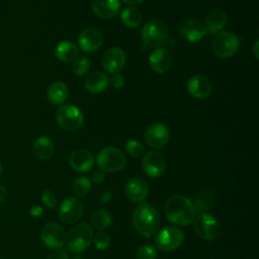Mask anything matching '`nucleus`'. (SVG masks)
<instances>
[{"mask_svg": "<svg viewBox=\"0 0 259 259\" xmlns=\"http://www.w3.org/2000/svg\"><path fill=\"white\" fill-rule=\"evenodd\" d=\"M47 259H69L68 255L62 251V250H56V251H53Z\"/></svg>", "mask_w": 259, "mask_h": 259, "instance_id": "4c0bfd02", "label": "nucleus"}, {"mask_svg": "<svg viewBox=\"0 0 259 259\" xmlns=\"http://www.w3.org/2000/svg\"><path fill=\"white\" fill-rule=\"evenodd\" d=\"M146 144L153 149L164 148L170 138L169 130L164 123H153L149 125L145 132Z\"/></svg>", "mask_w": 259, "mask_h": 259, "instance_id": "f8f14e48", "label": "nucleus"}, {"mask_svg": "<svg viewBox=\"0 0 259 259\" xmlns=\"http://www.w3.org/2000/svg\"><path fill=\"white\" fill-rule=\"evenodd\" d=\"M215 203V196L211 189L203 188L199 192H197L194 199V207L195 210L200 212H205L212 208Z\"/></svg>", "mask_w": 259, "mask_h": 259, "instance_id": "393cba45", "label": "nucleus"}, {"mask_svg": "<svg viewBox=\"0 0 259 259\" xmlns=\"http://www.w3.org/2000/svg\"><path fill=\"white\" fill-rule=\"evenodd\" d=\"M56 120L63 130L73 132L82 125L83 114L77 106L65 104L58 108L56 112Z\"/></svg>", "mask_w": 259, "mask_h": 259, "instance_id": "0eeeda50", "label": "nucleus"}, {"mask_svg": "<svg viewBox=\"0 0 259 259\" xmlns=\"http://www.w3.org/2000/svg\"><path fill=\"white\" fill-rule=\"evenodd\" d=\"M41 200L49 208H54L58 202L55 193L50 189H45L41 192Z\"/></svg>", "mask_w": 259, "mask_h": 259, "instance_id": "f704fd0d", "label": "nucleus"}, {"mask_svg": "<svg viewBox=\"0 0 259 259\" xmlns=\"http://www.w3.org/2000/svg\"><path fill=\"white\" fill-rule=\"evenodd\" d=\"M1 174H2V163L0 161V176H1Z\"/></svg>", "mask_w": 259, "mask_h": 259, "instance_id": "c03bdc74", "label": "nucleus"}, {"mask_svg": "<svg viewBox=\"0 0 259 259\" xmlns=\"http://www.w3.org/2000/svg\"><path fill=\"white\" fill-rule=\"evenodd\" d=\"M132 222L135 230L141 236L151 238L160 226V215L153 205L141 203L135 208Z\"/></svg>", "mask_w": 259, "mask_h": 259, "instance_id": "f03ea898", "label": "nucleus"}, {"mask_svg": "<svg viewBox=\"0 0 259 259\" xmlns=\"http://www.w3.org/2000/svg\"><path fill=\"white\" fill-rule=\"evenodd\" d=\"M69 163L75 171L87 172L91 170L94 165V157L85 149H77L71 153Z\"/></svg>", "mask_w": 259, "mask_h": 259, "instance_id": "a211bd4d", "label": "nucleus"}, {"mask_svg": "<svg viewBox=\"0 0 259 259\" xmlns=\"http://www.w3.org/2000/svg\"><path fill=\"white\" fill-rule=\"evenodd\" d=\"M164 211L167 220L176 226L189 225L196 214L193 202L183 195L171 196L165 203Z\"/></svg>", "mask_w": 259, "mask_h": 259, "instance_id": "f257e3e1", "label": "nucleus"}, {"mask_svg": "<svg viewBox=\"0 0 259 259\" xmlns=\"http://www.w3.org/2000/svg\"><path fill=\"white\" fill-rule=\"evenodd\" d=\"M55 55L61 62H72L78 56V48L72 41L63 40L56 46Z\"/></svg>", "mask_w": 259, "mask_h": 259, "instance_id": "a878e982", "label": "nucleus"}, {"mask_svg": "<svg viewBox=\"0 0 259 259\" xmlns=\"http://www.w3.org/2000/svg\"><path fill=\"white\" fill-rule=\"evenodd\" d=\"M73 259H83V258H81L79 256H76V257H73Z\"/></svg>", "mask_w": 259, "mask_h": 259, "instance_id": "a18cd8bd", "label": "nucleus"}, {"mask_svg": "<svg viewBox=\"0 0 259 259\" xmlns=\"http://www.w3.org/2000/svg\"><path fill=\"white\" fill-rule=\"evenodd\" d=\"M145 173L152 178L161 177L166 169V161L164 156L157 151L148 152L142 162Z\"/></svg>", "mask_w": 259, "mask_h": 259, "instance_id": "4468645a", "label": "nucleus"}, {"mask_svg": "<svg viewBox=\"0 0 259 259\" xmlns=\"http://www.w3.org/2000/svg\"><path fill=\"white\" fill-rule=\"evenodd\" d=\"M104 36L100 29L96 27L85 28L78 37L80 49L88 54L96 52L103 44Z\"/></svg>", "mask_w": 259, "mask_h": 259, "instance_id": "ddd939ff", "label": "nucleus"}, {"mask_svg": "<svg viewBox=\"0 0 259 259\" xmlns=\"http://www.w3.org/2000/svg\"><path fill=\"white\" fill-rule=\"evenodd\" d=\"M65 230L56 223L46 224L40 231V238L42 243L53 249L61 248L66 243Z\"/></svg>", "mask_w": 259, "mask_h": 259, "instance_id": "9b49d317", "label": "nucleus"}, {"mask_svg": "<svg viewBox=\"0 0 259 259\" xmlns=\"http://www.w3.org/2000/svg\"><path fill=\"white\" fill-rule=\"evenodd\" d=\"M125 4H128V5H136V4H140L142 3L144 0H122Z\"/></svg>", "mask_w": 259, "mask_h": 259, "instance_id": "79ce46f5", "label": "nucleus"}, {"mask_svg": "<svg viewBox=\"0 0 259 259\" xmlns=\"http://www.w3.org/2000/svg\"><path fill=\"white\" fill-rule=\"evenodd\" d=\"M83 213L84 205L75 197L64 199L59 207V218L61 222L66 225L75 224L82 218Z\"/></svg>", "mask_w": 259, "mask_h": 259, "instance_id": "9d476101", "label": "nucleus"}, {"mask_svg": "<svg viewBox=\"0 0 259 259\" xmlns=\"http://www.w3.org/2000/svg\"><path fill=\"white\" fill-rule=\"evenodd\" d=\"M120 19L127 27L136 28L140 25L142 21V14L137 8L128 6L122 9L120 13Z\"/></svg>", "mask_w": 259, "mask_h": 259, "instance_id": "cd10ccee", "label": "nucleus"}, {"mask_svg": "<svg viewBox=\"0 0 259 259\" xmlns=\"http://www.w3.org/2000/svg\"><path fill=\"white\" fill-rule=\"evenodd\" d=\"M137 259H156L157 250L152 245H142L136 253Z\"/></svg>", "mask_w": 259, "mask_h": 259, "instance_id": "72a5a7b5", "label": "nucleus"}, {"mask_svg": "<svg viewBox=\"0 0 259 259\" xmlns=\"http://www.w3.org/2000/svg\"><path fill=\"white\" fill-rule=\"evenodd\" d=\"M193 229L199 238L206 241H212L220 235V224L218 220L206 212H200L194 218Z\"/></svg>", "mask_w": 259, "mask_h": 259, "instance_id": "6e6552de", "label": "nucleus"}, {"mask_svg": "<svg viewBox=\"0 0 259 259\" xmlns=\"http://www.w3.org/2000/svg\"><path fill=\"white\" fill-rule=\"evenodd\" d=\"M93 243L95 245V247L99 250H105L108 248L109 244H110V239L108 237V235L103 232L102 230H99L96 232L95 235H93Z\"/></svg>", "mask_w": 259, "mask_h": 259, "instance_id": "2f4dec72", "label": "nucleus"}, {"mask_svg": "<svg viewBox=\"0 0 259 259\" xmlns=\"http://www.w3.org/2000/svg\"><path fill=\"white\" fill-rule=\"evenodd\" d=\"M240 46L239 37L230 31H221L215 34L212 39L211 48L215 56L227 59L234 56Z\"/></svg>", "mask_w": 259, "mask_h": 259, "instance_id": "423d86ee", "label": "nucleus"}, {"mask_svg": "<svg viewBox=\"0 0 259 259\" xmlns=\"http://www.w3.org/2000/svg\"><path fill=\"white\" fill-rule=\"evenodd\" d=\"M151 68L157 73H165L171 66L172 56L171 53L165 48L155 50L149 58Z\"/></svg>", "mask_w": 259, "mask_h": 259, "instance_id": "412c9836", "label": "nucleus"}, {"mask_svg": "<svg viewBox=\"0 0 259 259\" xmlns=\"http://www.w3.org/2000/svg\"><path fill=\"white\" fill-rule=\"evenodd\" d=\"M91 7L95 15L104 19H110L118 14L120 0H92Z\"/></svg>", "mask_w": 259, "mask_h": 259, "instance_id": "6ab92c4d", "label": "nucleus"}, {"mask_svg": "<svg viewBox=\"0 0 259 259\" xmlns=\"http://www.w3.org/2000/svg\"><path fill=\"white\" fill-rule=\"evenodd\" d=\"M92 240V228L86 223H79L73 226L66 236L68 248L74 253H82L87 250Z\"/></svg>", "mask_w": 259, "mask_h": 259, "instance_id": "7ed1b4c3", "label": "nucleus"}, {"mask_svg": "<svg viewBox=\"0 0 259 259\" xmlns=\"http://www.w3.org/2000/svg\"><path fill=\"white\" fill-rule=\"evenodd\" d=\"M91 189V182L87 177L81 176L74 180L72 184V191L76 196H84Z\"/></svg>", "mask_w": 259, "mask_h": 259, "instance_id": "c756f323", "label": "nucleus"}, {"mask_svg": "<svg viewBox=\"0 0 259 259\" xmlns=\"http://www.w3.org/2000/svg\"><path fill=\"white\" fill-rule=\"evenodd\" d=\"M111 197H112V193L107 190V191H104V192H102V193L100 194V196H99V201H100L101 203H107V202L111 199Z\"/></svg>", "mask_w": 259, "mask_h": 259, "instance_id": "ea45409f", "label": "nucleus"}, {"mask_svg": "<svg viewBox=\"0 0 259 259\" xmlns=\"http://www.w3.org/2000/svg\"><path fill=\"white\" fill-rule=\"evenodd\" d=\"M109 85L108 77L102 72H93L85 80V88L92 94L104 91Z\"/></svg>", "mask_w": 259, "mask_h": 259, "instance_id": "5701e85b", "label": "nucleus"}, {"mask_svg": "<svg viewBox=\"0 0 259 259\" xmlns=\"http://www.w3.org/2000/svg\"><path fill=\"white\" fill-rule=\"evenodd\" d=\"M110 83L114 88H121L124 85V78L121 74L115 73L110 79Z\"/></svg>", "mask_w": 259, "mask_h": 259, "instance_id": "c9c22d12", "label": "nucleus"}, {"mask_svg": "<svg viewBox=\"0 0 259 259\" xmlns=\"http://www.w3.org/2000/svg\"><path fill=\"white\" fill-rule=\"evenodd\" d=\"M111 224V215L105 209L95 211L91 217V225L96 230H103Z\"/></svg>", "mask_w": 259, "mask_h": 259, "instance_id": "c85d7f7f", "label": "nucleus"}, {"mask_svg": "<svg viewBox=\"0 0 259 259\" xmlns=\"http://www.w3.org/2000/svg\"><path fill=\"white\" fill-rule=\"evenodd\" d=\"M227 14L224 10L222 9H213L211 10L206 18H205V29H206V33H218L220 32L226 25L227 23Z\"/></svg>", "mask_w": 259, "mask_h": 259, "instance_id": "4be33fe9", "label": "nucleus"}, {"mask_svg": "<svg viewBox=\"0 0 259 259\" xmlns=\"http://www.w3.org/2000/svg\"><path fill=\"white\" fill-rule=\"evenodd\" d=\"M125 151L130 156H132L134 158H138L143 155L145 149H144V146L140 142H138L136 140H130L125 144Z\"/></svg>", "mask_w": 259, "mask_h": 259, "instance_id": "473e14b6", "label": "nucleus"}, {"mask_svg": "<svg viewBox=\"0 0 259 259\" xmlns=\"http://www.w3.org/2000/svg\"><path fill=\"white\" fill-rule=\"evenodd\" d=\"M42 207L39 206V205H33L32 207H30L29 209V214L32 217V218H38L42 214Z\"/></svg>", "mask_w": 259, "mask_h": 259, "instance_id": "58836bf2", "label": "nucleus"}, {"mask_svg": "<svg viewBox=\"0 0 259 259\" xmlns=\"http://www.w3.org/2000/svg\"><path fill=\"white\" fill-rule=\"evenodd\" d=\"M180 34L187 40L194 42L201 39L206 34L205 26L197 20H184L179 26Z\"/></svg>", "mask_w": 259, "mask_h": 259, "instance_id": "aec40b11", "label": "nucleus"}, {"mask_svg": "<svg viewBox=\"0 0 259 259\" xmlns=\"http://www.w3.org/2000/svg\"><path fill=\"white\" fill-rule=\"evenodd\" d=\"M187 90L189 94L197 99H203L210 95L212 90L211 81L208 77L197 74L189 78L187 82Z\"/></svg>", "mask_w": 259, "mask_h": 259, "instance_id": "2eb2a0df", "label": "nucleus"}, {"mask_svg": "<svg viewBox=\"0 0 259 259\" xmlns=\"http://www.w3.org/2000/svg\"><path fill=\"white\" fill-rule=\"evenodd\" d=\"M105 180V172L102 170H96L92 175V181L95 184H101Z\"/></svg>", "mask_w": 259, "mask_h": 259, "instance_id": "e433bc0d", "label": "nucleus"}, {"mask_svg": "<svg viewBox=\"0 0 259 259\" xmlns=\"http://www.w3.org/2000/svg\"><path fill=\"white\" fill-rule=\"evenodd\" d=\"M168 34V26L159 19H150L142 30L143 42L148 48L160 47L166 41Z\"/></svg>", "mask_w": 259, "mask_h": 259, "instance_id": "20e7f679", "label": "nucleus"}, {"mask_svg": "<svg viewBox=\"0 0 259 259\" xmlns=\"http://www.w3.org/2000/svg\"><path fill=\"white\" fill-rule=\"evenodd\" d=\"M32 152L37 159L48 160L54 154V144L50 138L41 136L33 143Z\"/></svg>", "mask_w": 259, "mask_h": 259, "instance_id": "b1692460", "label": "nucleus"}, {"mask_svg": "<svg viewBox=\"0 0 259 259\" xmlns=\"http://www.w3.org/2000/svg\"><path fill=\"white\" fill-rule=\"evenodd\" d=\"M124 193L126 197L133 202H143L149 193L148 183L139 177L130 179L124 187Z\"/></svg>", "mask_w": 259, "mask_h": 259, "instance_id": "f3484780", "label": "nucleus"}, {"mask_svg": "<svg viewBox=\"0 0 259 259\" xmlns=\"http://www.w3.org/2000/svg\"><path fill=\"white\" fill-rule=\"evenodd\" d=\"M184 238V232L180 228L174 226L167 227L156 236L155 244L160 250L170 252L180 247Z\"/></svg>", "mask_w": 259, "mask_h": 259, "instance_id": "1a4fd4ad", "label": "nucleus"}, {"mask_svg": "<svg viewBox=\"0 0 259 259\" xmlns=\"http://www.w3.org/2000/svg\"><path fill=\"white\" fill-rule=\"evenodd\" d=\"M89 69H90V63L86 57H79L74 60L72 65V72L74 75L78 77L84 76L88 73Z\"/></svg>", "mask_w": 259, "mask_h": 259, "instance_id": "7c9ffc66", "label": "nucleus"}, {"mask_svg": "<svg viewBox=\"0 0 259 259\" xmlns=\"http://www.w3.org/2000/svg\"><path fill=\"white\" fill-rule=\"evenodd\" d=\"M6 197H7V190L2 184H0V202L4 201Z\"/></svg>", "mask_w": 259, "mask_h": 259, "instance_id": "a19ab883", "label": "nucleus"}, {"mask_svg": "<svg viewBox=\"0 0 259 259\" xmlns=\"http://www.w3.org/2000/svg\"><path fill=\"white\" fill-rule=\"evenodd\" d=\"M258 44H259V41L256 40L255 44H254V49H253V53H254V56H255L256 59L259 58V56H258Z\"/></svg>", "mask_w": 259, "mask_h": 259, "instance_id": "37998d69", "label": "nucleus"}, {"mask_svg": "<svg viewBox=\"0 0 259 259\" xmlns=\"http://www.w3.org/2000/svg\"><path fill=\"white\" fill-rule=\"evenodd\" d=\"M68 88L65 83L61 81L53 82L47 90L48 99L55 105L63 104L68 97Z\"/></svg>", "mask_w": 259, "mask_h": 259, "instance_id": "bb28decb", "label": "nucleus"}, {"mask_svg": "<svg viewBox=\"0 0 259 259\" xmlns=\"http://www.w3.org/2000/svg\"><path fill=\"white\" fill-rule=\"evenodd\" d=\"M126 163L124 154L117 148L105 147L97 155V165L103 172H116Z\"/></svg>", "mask_w": 259, "mask_h": 259, "instance_id": "39448f33", "label": "nucleus"}, {"mask_svg": "<svg viewBox=\"0 0 259 259\" xmlns=\"http://www.w3.org/2000/svg\"><path fill=\"white\" fill-rule=\"evenodd\" d=\"M101 63L108 73H119L125 64V55L119 48H110L103 54Z\"/></svg>", "mask_w": 259, "mask_h": 259, "instance_id": "dca6fc26", "label": "nucleus"}]
</instances>
